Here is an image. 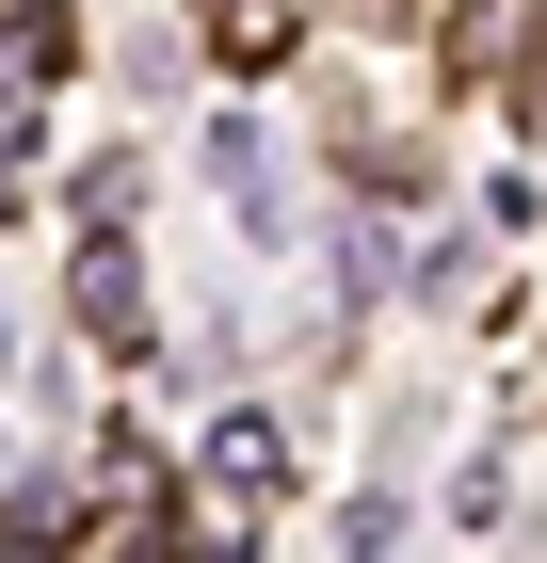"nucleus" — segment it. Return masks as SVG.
Here are the masks:
<instances>
[{"mask_svg": "<svg viewBox=\"0 0 547 563\" xmlns=\"http://www.w3.org/2000/svg\"><path fill=\"white\" fill-rule=\"evenodd\" d=\"M81 322H97V339H129V322H145V274H129V258H81Z\"/></svg>", "mask_w": 547, "mask_h": 563, "instance_id": "nucleus-3", "label": "nucleus"}, {"mask_svg": "<svg viewBox=\"0 0 547 563\" xmlns=\"http://www.w3.org/2000/svg\"><path fill=\"white\" fill-rule=\"evenodd\" d=\"M274 467H291V451H274L258 419H226V434H210V499H242V516H258V499H274Z\"/></svg>", "mask_w": 547, "mask_h": 563, "instance_id": "nucleus-1", "label": "nucleus"}, {"mask_svg": "<svg viewBox=\"0 0 547 563\" xmlns=\"http://www.w3.org/2000/svg\"><path fill=\"white\" fill-rule=\"evenodd\" d=\"M210 48L226 65H274V48H291V0H210Z\"/></svg>", "mask_w": 547, "mask_h": 563, "instance_id": "nucleus-2", "label": "nucleus"}]
</instances>
